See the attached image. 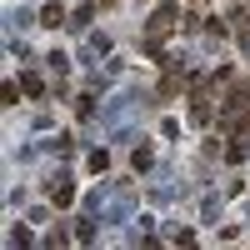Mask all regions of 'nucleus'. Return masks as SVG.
I'll return each instance as SVG.
<instances>
[{
  "mask_svg": "<svg viewBox=\"0 0 250 250\" xmlns=\"http://www.w3.org/2000/svg\"><path fill=\"white\" fill-rule=\"evenodd\" d=\"M40 20H45V25H60L65 15H60V5H45V10H40Z\"/></svg>",
  "mask_w": 250,
  "mask_h": 250,
  "instance_id": "3",
  "label": "nucleus"
},
{
  "mask_svg": "<svg viewBox=\"0 0 250 250\" xmlns=\"http://www.w3.org/2000/svg\"><path fill=\"white\" fill-rule=\"evenodd\" d=\"M25 95H45V80H40V75H25Z\"/></svg>",
  "mask_w": 250,
  "mask_h": 250,
  "instance_id": "2",
  "label": "nucleus"
},
{
  "mask_svg": "<svg viewBox=\"0 0 250 250\" xmlns=\"http://www.w3.org/2000/svg\"><path fill=\"white\" fill-rule=\"evenodd\" d=\"M170 30H175V5H160V10L150 15V30H145V35H150V45H155V40L170 35Z\"/></svg>",
  "mask_w": 250,
  "mask_h": 250,
  "instance_id": "1",
  "label": "nucleus"
}]
</instances>
